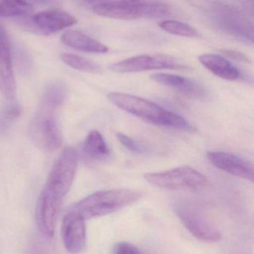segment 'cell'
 Wrapping results in <instances>:
<instances>
[{
  "mask_svg": "<svg viewBox=\"0 0 254 254\" xmlns=\"http://www.w3.org/2000/svg\"><path fill=\"white\" fill-rule=\"evenodd\" d=\"M200 63L212 74L228 81H234L240 76V72L227 59L218 55L205 54L198 58Z\"/></svg>",
  "mask_w": 254,
  "mask_h": 254,
  "instance_id": "cell-17",
  "label": "cell"
},
{
  "mask_svg": "<svg viewBox=\"0 0 254 254\" xmlns=\"http://www.w3.org/2000/svg\"><path fill=\"white\" fill-rule=\"evenodd\" d=\"M242 5L245 12L253 18L254 14V0H243Z\"/></svg>",
  "mask_w": 254,
  "mask_h": 254,
  "instance_id": "cell-26",
  "label": "cell"
},
{
  "mask_svg": "<svg viewBox=\"0 0 254 254\" xmlns=\"http://www.w3.org/2000/svg\"><path fill=\"white\" fill-rule=\"evenodd\" d=\"M174 212L184 227L194 237L205 242H218L221 233L204 216L201 211L191 203L180 202L173 206Z\"/></svg>",
  "mask_w": 254,
  "mask_h": 254,
  "instance_id": "cell-6",
  "label": "cell"
},
{
  "mask_svg": "<svg viewBox=\"0 0 254 254\" xmlns=\"http://www.w3.org/2000/svg\"><path fill=\"white\" fill-rule=\"evenodd\" d=\"M62 235L67 251L72 254L81 252L87 241L85 219L79 214L69 210L62 222Z\"/></svg>",
  "mask_w": 254,
  "mask_h": 254,
  "instance_id": "cell-13",
  "label": "cell"
},
{
  "mask_svg": "<svg viewBox=\"0 0 254 254\" xmlns=\"http://www.w3.org/2000/svg\"><path fill=\"white\" fill-rule=\"evenodd\" d=\"M93 12L100 17L122 20L140 18L161 19L170 15V9L163 2H117L95 5Z\"/></svg>",
  "mask_w": 254,
  "mask_h": 254,
  "instance_id": "cell-3",
  "label": "cell"
},
{
  "mask_svg": "<svg viewBox=\"0 0 254 254\" xmlns=\"http://www.w3.org/2000/svg\"><path fill=\"white\" fill-rule=\"evenodd\" d=\"M110 69L120 73L139 72L154 69L190 70V66L181 64L173 56L168 55H142L110 65Z\"/></svg>",
  "mask_w": 254,
  "mask_h": 254,
  "instance_id": "cell-7",
  "label": "cell"
},
{
  "mask_svg": "<svg viewBox=\"0 0 254 254\" xmlns=\"http://www.w3.org/2000/svg\"><path fill=\"white\" fill-rule=\"evenodd\" d=\"M54 110L43 108L31 126L34 141L48 151H57L62 143V134Z\"/></svg>",
  "mask_w": 254,
  "mask_h": 254,
  "instance_id": "cell-8",
  "label": "cell"
},
{
  "mask_svg": "<svg viewBox=\"0 0 254 254\" xmlns=\"http://www.w3.org/2000/svg\"><path fill=\"white\" fill-rule=\"evenodd\" d=\"M32 11V5L25 0H0V17H22Z\"/></svg>",
  "mask_w": 254,
  "mask_h": 254,
  "instance_id": "cell-19",
  "label": "cell"
},
{
  "mask_svg": "<svg viewBox=\"0 0 254 254\" xmlns=\"http://www.w3.org/2000/svg\"><path fill=\"white\" fill-rule=\"evenodd\" d=\"M207 11L221 30L236 38L254 42V23L248 14L220 2H211Z\"/></svg>",
  "mask_w": 254,
  "mask_h": 254,
  "instance_id": "cell-5",
  "label": "cell"
},
{
  "mask_svg": "<svg viewBox=\"0 0 254 254\" xmlns=\"http://www.w3.org/2000/svg\"><path fill=\"white\" fill-rule=\"evenodd\" d=\"M31 5H49L59 3L61 0H25Z\"/></svg>",
  "mask_w": 254,
  "mask_h": 254,
  "instance_id": "cell-28",
  "label": "cell"
},
{
  "mask_svg": "<svg viewBox=\"0 0 254 254\" xmlns=\"http://www.w3.org/2000/svg\"><path fill=\"white\" fill-rule=\"evenodd\" d=\"M114 254H141L142 251L127 242H120L114 247Z\"/></svg>",
  "mask_w": 254,
  "mask_h": 254,
  "instance_id": "cell-24",
  "label": "cell"
},
{
  "mask_svg": "<svg viewBox=\"0 0 254 254\" xmlns=\"http://www.w3.org/2000/svg\"><path fill=\"white\" fill-rule=\"evenodd\" d=\"M206 157L209 163L217 169L251 182L254 181V166L248 160L224 151H209Z\"/></svg>",
  "mask_w": 254,
  "mask_h": 254,
  "instance_id": "cell-12",
  "label": "cell"
},
{
  "mask_svg": "<svg viewBox=\"0 0 254 254\" xmlns=\"http://www.w3.org/2000/svg\"><path fill=\"white\" fill-rule=\"evenodd\" d=\"M86 1L95 5L100 3H108V2H134V1H141V0H86Z\"/></svg>",
  "mask_w": 254,
  "mask_h": 254,
  "instance_id": "cell-29",
  "label": "cell"
},
{
  "mask_svg": "<svg viewBox=\"0 0 254 254\" xmlns=\"http://www.w3.org/2000/svg\"><path fill=\"white\" fill-rule=\"evenodd\" d=\"M142 196V191L135 189L103 190L77 202L69 210L89 219L120 210L137 201Z\"/></svg>",
  "mask_w": 254,
  "mask_h": 254,
  "instance_id": "cell-2",
  "label": "cell"
},
{
  "mask_svg": "<svg viewBox=\"0 0 254 254\" xmlns=\"http://www.w3.org/2000/svg\"><path fill=\"white\" fill-rule=\"evenodd\" d=\"M159 26L163 31L172 35L188 38H194L197 35V31L194 28L187 23L175 20H164Z\"/></svg>",
  "mask_w": 254,
  "mask_h": 254,
  "instance_id": "cell-21",
  "label": "cell"
},
{
  "mask_svg": "<svg viewBox=\"0 0 254 254\" xmlns=\"http://www.w3.org/2000/svg\"><path fill=\"white\" fill-rule=\"evenodd\" d=\"M117 137L119 141H120V143L123 146L126 147L127 149H128L129 151L136 153H140L143 151L142 147L136 141L133 140L132 138H130V136H127V135L124 134V133H117Z\"/></svg>",
  "mask_w": 254,
  "mask_h": 254,
  "instance_id": "cell-23",
  "label": "cell"
},
{
  "mask_svg": "<svg viewBox=\"0 0 254 254\" xmlns=\"http://www.w3.org/2000/svg\"><path fill=\"white\" fill-rule=\"evenodd\" d=\"M107 97L117 108L146 123L186 131L194 130V127L184 117L148 99L117 92L110 93Z\"/></svg>",
  "mask_w": 254,
  "mask_h": 254,
  "instance_id": "cell-1",
  "label": "cell"
},
{
  "mask_svg": "<svg viewBox=\"0 0 254 254\" xmlns=\"http://www.w3.org/2000/svg\"><path fill=\"white\" fill-rule=\"evenodd\" d=\"M32 23L43 35L60 32L77 23V19L59 9H50L34 14Z\"/></svg>",
  "mask_w": 254,
  "mask_h": 254,
  "instance_id": "cell-14",
  "label": "cell"
},
{
  "mask_svg": "<svg viewBox=\"0 0 254 254\" xmlns=\"http://www.w3.org/2000/svg\"><path fill=\"white\" fill-rule=\"evenodd\" d=\"M220 53H222L224 56L232 59V60L236 61V62H242V63L250 64L251 60L246 55L240 53V52L235 51L231 50H221Z\"/></svg>",
  "mask_w": 254,
  "mask_h": 254,
  "instance_id": "cell-25",
  "label": "cell"
},
{
  "mask_svg": "<svg viewBox=\"0 0 254 254\" xmlns=\"http://www.w3.org/2000/svg\"><path fill=\"white\" fill-rule=\"evenodd\" d=\"M0 91L8 99H14L17 95L11 42L2 26H0Z\"/></svg>",
  "mask_w": 254,
  "mask_h": 254,
  "instance_id": "cell-11",
  "label": "cell"
},
{
  "mask_svg": "<svg viewBox=\"0 0 254 254\" xmlns=\"http://www.w3.org/2000/svg\"><path fill=\"white\" fill-rule=\"evenodd\" d=\"M187 1L194 6L201 8V9H205L206 11L209 9L211 5V2L206 1V0H187Z\"/></svg>",
  "mask_w": 254,
  "mask_h": 254,
  "instance_id": "cell-27",
  "label": "cell"
},
{
  "mask_svg": "<svg viewBox=\"0 0 254 254\" xmlns=\"http://www.w3.org/2000/svg\"><path fill=\"white\" fill-rule=\"evenodd\" d=\"M78 155L72 148H66L53 166L45 186L63 197L67 194L76 174Z\"/></svg>",
  "mask_w": 254,
  "mask_h": 254,
  "instance_id": "cell-9",
  "label": "cell"
},
{
  "mask_svg": "<svg viewBox=\"0 0 254 254\" xmlns=\"http://www.w3.org/2000/svg\"><path fill=\"white\" fill-rule=\"evenodd\" d=\"M61 59L66 65L77 70L97 74L102 73L103 71L98 64L75 55L65 53L61 56Z\"/></svg>",
  "mask_w": 254,
  "mask_h": 254,
  "instance_id": "cell-20",
  "label": "cell"
},
{
  "mask_svg": "<svg viewBox=\"0 0 254 254\" xmlns=\"http://www.w3.org/2000/svg\"><path fill=\"white\" fill-rule=\"evenodd\" d=\"M64 97L65 91L64 87L59 84H52L48 87L44 95L42 107L56 110L62 105Z\"/></svg>",
  "mask_w": 254,
  "mask_h": 254,
  "instance_id": "cell-22",
  "label": "cell"
},
{
  "mask_svg": "<svg viewBox=\"0 0 254 254\" xmlns=\"http://www.w3.org/2000/svg\"><path fill=\"white\" fill-rule=\"evenodd\" d=\"M143 178L154 187L169 190H198L203 188L208 181L204 175L190 166L146 173Z\"/></svg>",
  "mask_w": 254,
  "mask_h": 254,
  "instance_id": "cell-4",
  "label": "cell"
},
{
  "mask_svg": "<svg viewBox=\"0 0 254 254\" xmlns=\"http://www.w3.org/2000/svg\"><path fill=\"white\" fill-rule=\"evenodd\" d=\"M62 200L63 197L47 186L43 189L38 198L36 207L37 224L40 231L48 237L54 236Z\"/></svg>",
  "mask_w": 254,
  "mask_h": 254,
  "instance_id": "cell-10",
  "label": "cell"
},
{
  "mask_svg": "<svg viewBox=\"0 0 254 254\" xmlns=\"http://www.w3.org/2000/svg\"><path fill=\"white\" fill-rule=\"evenodd\" d=\"M64 45L79 51L91 53H106L108 47L78 31L69 30L61 37Z\"/></svg>",
  "mask_w": 254,
  "mask_h": 254,
  "instance_id": "cell-16",
  "label": "cell"
},
{
  "mask_svg": "<svg viewBox=\"0 0 254 254\" xmlns=\"http://www.w3.org/2000/svg\"><path fill=\"white\" fill-rule=\"evenodd\" d=\"M151 79L161 85L175 89L190 97L203 99L207 94L206 89L201 84L180 75L154 73L151 75Z\"/></svg>",
  "mask_w": 254,
  "mask_h": 254,
  "instance_id": "cell-15",
  "label": "cell"
},
{
  "mask_svg": "<svg viewBox=\"0 0 254 254\" xmlns=\"http://www.w3.org/2000/svg\"><path fill=\"white\" fill-rule=\"evenodd\" d=\"M83 151L86 155L96 160L106 158L111 153L102 135L95 130L87 135L83 145Z\"/></svg>",
  "mask_w": 254,
  "mask_h": 254,
  "instance_id": "cell-18",
  "label": "cell"
}]
</instances>
